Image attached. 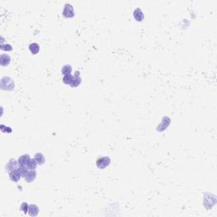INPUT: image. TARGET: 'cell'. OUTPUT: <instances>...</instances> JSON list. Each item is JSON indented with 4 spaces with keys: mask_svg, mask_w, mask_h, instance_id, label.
Here are the masks:
<instances>
[{
    "mask_svg": "<svg viewBox=\"0 0 217 217\" xmlns=\"http://www.w3.org/2000/svg\"><path fill=\"white\" fill-rule=\"evenodd\" d=\"M110 159L108 156L98 158L97 161H96V165L97 166V168L100 169V170L105 169L108 165H110Z\"/></svg>",
    "mask_w": 217,
    "mask_h": 217,
    "instance_id": "1",
    "label": "cell"
},
{
    "mask_svg": "<svg viewBox=\"0 0 217 217\" xmlns=\"http://www.w3.org/2000/svg\"><path fill=\"white\" fill-rule=\"evenodd\" d=\"M63 15L66 18H72L75 15V12H74V8L71 4H65L64 6V9L62 12Z\"/></svg>",
    "mask_w": 217,
    "mask_h": 217,
    "instance_id": "2",
    "label": "cell"
},
{
    "mask_svg": "<svg viewBox=\"0 0 217 217\" xmlns=\"http://www.w3.org/2000/svg\"><path fill=\"white\" fill-rule=\"evenodd\" d=\"M19 163L18 161H16L15 159H10L9 160V162L7 163V165H6V171L8 172H11V171H14L15 170H18L19 168Z\"/></svg>",
    "mask_w": 217,
    "mask_h": 217,
    "instance_id": "3",
    "label": "cell"
},
{
    "mask_svg": "<svg viewBox=\"0 0 217 217\" xmlns=\"http://www.w3.org/2000/svg\"><path fill=\"white\" fill-rule=\"evenodd\" d=\"M31 158L29 154H23L21 156H20L18 159V163L20 166H27V164L29 163Z\"/></svg>",
    "mask_w": 217,
    "mask_h": 217,
    "instance_id": "4",
    "label": "cell"
},
{
    "mask_svg": "<svg viewBox=\"0 0 217 217\" xmlns=\"http://www.w3.org/2000/svg\"><path fill=\"white\" fill-rule=\"evenodd\" d=\"M37 177V171L36 170H29V171L27 172V174L26 175V176L24 177L26 181L30 183V182H32L34 180L36 179Z\"/></svg>",
    "mask_w": 217,
    "mask_h": 217,
    "instance_id": "5",
    "label": "cell"
},
{
    "mask_svg": "<svg viewBox=\"0 0 217 217\" xmlns=\"http://www.w3.org/2000/svg\"><path fill=\"white\" fill-rule=\"evenodd\" d=\"M11 61V58L9 54L6 53H3L0 57V64L2 66H8L10 64Z\"/></svg>",
    "mask_w": 217,
    "mask_h": 217,
    "instance_id": "6",
    "label": "cell"
},
{
    "mask_svg": "<svg viewBox=\"0 0 217 217\" xmlns=\"http://www.w3.org/2000/svg\"><path fill=\"white\" fill-rule=\"evenodd\" d=\"M9 179L11 180L12 181H14V182L19 181L20 179H21V173L19 172L18 170H15L14 171L9 172Z\"/></svg>",
    "mask_w": 217,
    "mask_h": 217,
    "instance_id": "7",
    "label": "cell"
},
{
    "mask_svg": "<svg viewBox=\"0 0 217 217\" xmlns=\"http://www.w3.org/2000/svg\"><path fill=\"white\" fill-rule=\"evenodd\" d=\"M76 75H73V80H72V83H70V87L72 88H76L78 87L80 84H81V82H82V79L80 77V75H79V71H76L75 73Z\"/></svg>",
    "mask_w": 217,
    "mask_h": 217,
    "instance_id": "8",
    "label": "cell"
},
{
    "mask_svg": "<svg viewBox=\"0 0 217 217\" xmlns=\"http://www.w3.org/2000/svg\"><path fill=\"white\" fill-rule=\"evenodd\" d=\"M133 16H134V18L137 21H142V20L144 19V15H143L142 11L141 10V9H139V8L135 9L134 12H133Z\"/></svg>",
    "mask_w": 217,
    "mask_h": 217,
    "instance_id": "9",
    "label": "cell"
},
{
    "mask_svg": "<svg viewBox=\"0 0 217 217\" xmlns=\"http://www.w3.org/2000/svg\"><path fill=\"white\" fill-rule=\"evenodd\" d=\"M28 213L31 216H37L39 213V208L36 204H30L29 205V210Z\"/></svg>",
    "mask_w": 217,
    "mask_h": 217,
    "instance_id": "10",
    "label": "cell"
},
{
    "mask_svg": "<svg viewBox=\"0 0 217 217\" xmlns=\"http://www.w3.org/2000/svg\"><path fill=\"white\" fill-rule=\"evenodd\" d=\"M29 50L32 54H37L40 51V46L37 43H32L29 45Z\"/></svg>",
    "mask_w": 217,
    "mask_h": 217,
    "instance_id": "11",
    "label": "cell"
},
{
    "mask_svg": "<svg viewBox=\"0 0 217 217\" xmlns=\"http://www.w3.org/2000/svg\"><path fill=\"white\" fill-rule=\"evenodd\" d=\"M34 159H36V161L38 162V165H44L45 157H44V155H43V154H42V153H37V154H35V157H34Z\"/></svg>",
    "mask_w": 217,
    "mask_h": 217,
    "instance_id": "12",
    "label": "cell"
},
{
    "mask_svg": "<svg viewBox=\"0 0 217 217\" xmlns=\"http://www.w3.org/2000/svg\"><path fill=\"white\" fill-rule=\"evenodd\" d=\"M71 71H72V67L70 65H65L62 67V70H61V72H62V74L64 75H70L71 74Z\"/></svg>",
    "mask_w": 217,
    "mask_h": 217,
    "instance_id": "13",
    "label": "cell"
},
{
    "mask_svg": "<svg viewBox=\"0 0 217 217\" xmlns=\"http://www.w3.org/2000/svg\"><path fill=\"white\" fill-rule=\"evenodd\" d=\"M38 162L36 161L35 159H31L29 163L27 164V167H28L29 170H36L37 167H38Z\"/></svg>",
    "mask_w": 217,
    "mask_h": 217,
    "instance_id": "14",
    "label": "cell"
},
{
    "mask_svg": "<svg viewBox=\"0 0 217 217\" xmlns=\"http://www.w3.org/2000/svg\"><path fill=\"white\" fill-rule=\"evenodd\" d=\"M72 80H73V75H71V74L63 76V83H65V84L70 85V83H72Z\"/></svg>",
    "mask_w": 217,
    "mask_h": 217,
    "instance_id": "15",
    "label": "cell"
},
{
    "mask_svg": "<svg viewBox=\"0 0 217 217\" xmlns=\"http://www.w3.org/2000/svg\"><path fill=\"white\" fill-rule=\"evenodd\" d=\"M1 49L4 51H11L13 48L10 44H2L1 45Z\"/></svg>",
    "mask_w": 217,
    "mask_h": 217,
    "instance_id": "16",
    "label": "cell"
},
{
    "mask_svg": "<svg viewBox=\"0 0 217 217\" xmlns=\"http://www.w3.org/2000/svg\"><path fill=\"white\" fill-rule=\"evenodd\" d=\"M21 210H23L25 214H27V212L29 210V205L27 204V203H23L21 206Z\"/></svg>",
    "mask_w": 217,
    "mask_h": 217,
    "instance_id": "17",
    "label": "cell"
}]
</instances>
